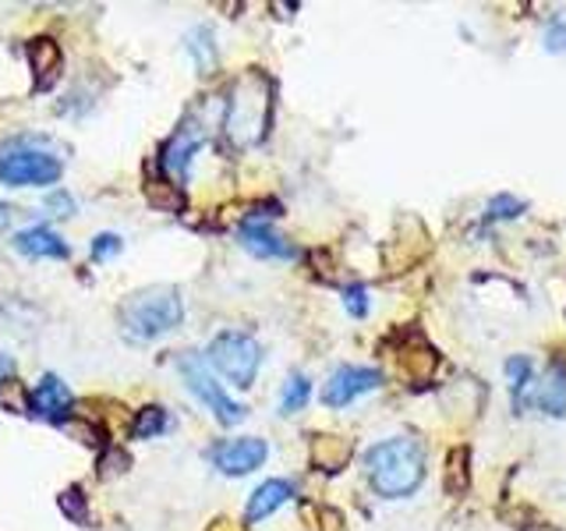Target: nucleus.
Masks as SVG:
<instances>
[{
	"mask_svg": "<svg viewBox=\"0 0 566 531\" xmlns=\"http://www.w3.org/2000/svg\"><path fill=\"white\" fill-rule=\"evenodd\" d=\"M273 78L259 68H248L231 86L223 114V135L234 150H252L269 135V121H273Z\"/></svg>",
	"mask_w": 566,
	"mask_h": 531,
	"instance_id": "1",
	"label": "nucleus"
},
{
	"mask_svg": "<svg viewBox=\"0 0 566 531\" xmlns=\"http://www.w3.org/2000/svg\"><path fill=\"white\" fill-rule=\"evenodd\" d=\"M365 475L375 493L386 500L411 496L425 482V446L411 436H394V440L375 443L365 454Z\"/></svg>",
	"mask_w": 566,
	"mask_h": 531,
	"instance_id": "2",
	"label": "nucleus"
},
{
	"mask_svg": "<svg viewBox=\"0 0 566 531\" xmlns=\"http://www.w3.org/2000/svg\"><path fill=\"white\" fill-rule=\"evenodd\" d=\"M184 319L181 295L173 287H145L120 305V329L131 340H159L173 334Z\"/></svg>",
	"mask_w": 566,
	"mask_h": 531,
	"instance_id": "3",
	"label": "nucleus"
},
{
	"mask_svg": "<svg viewBox=\"0 0 566 531\" xmlns=\"http://www.w3.org/2000/svg\"><path fill=\"white\" fill-rule=\"evenodd\" d=\"M64 174L61 156H50L47 150H36L33 142H4L0 145V181L15 189H47L57 184Z\"/></svg>",
	"mask_w": 566,
	"mask_h": 531,
	"instance_id": "4",
	"label": "nucleus"
},
{
	"mask_svg": "<svg viewBox=\"0 0 566 531\" xmlns=\"http://www.w3.org/2000/svg\"><path fill=\"white\" fill-rule=\"evenodd\" d=\"M209 365L220 372V376L231 383V387L248 390L255 376H259L262 365V348L255 344L252 334H237V329H227V334L209 340Z\"/></svg>",
	"mask_w": 566,
	"mask_h": 531,
	"instance_id": "5",
	"label": "nucleus"
},
{
	"mask_svg": "<svg viewBox=\"0 0 566 531\" xmlns=\"http://www.w3.org/2000/svg\"><path fill=\"white\" fill-rule=\"evenodd\" d=\"M206 106L209 103H198L181 121V128L167 139L164 153H159V170H164V174H184L192 156L202 150V142L213 135V117H206Z\"/></svg>",
	"mask_w": 566,
	"mask_h": 531,
	"instance_id": "6",
	"label": "nucleus"
},
{
	"mask_svg": "<svg viewBox=\"0 0 566 531\" xmlns=\"http://www.w3.org/2000/svg\"><path fill=\"white\" fill-rule=\"evenodd\" d=\"M178 368H181V376L188 383V390H192L198 401L213 411V418H217L220 425H237L241 418H245V407H241L234 397L220 387L217 376H213V372L202 365L198 358H181Z\"/></svg>",
	"mask_w": 566,
	"mask_h": 531,
	"instance_id": "7",
	"label": "nucleus"
},
{
	"mask_svg": "<svg viewBox=\"0 0 566 531\" xmlns=\"http://www.w3.org/2000/svg\"><path fill=\"white\" fill-rule=\"evenodd\" d=\"M380 387H383V376L375 368L344 365V368H336L326 387H322V404L326 407H347L350 401H358V397H365V393L380 390Z\"/></svg>",
	"mask_w": 566,
	"mask_h": 531,
	"instance_id": "8",
	"label": "nucleus"
},
{
	"mask_svg": "<svg viewBox=\"0 0 566 531\" xmlns=\"http://www.w3.org/2000/svg\"><path fill=\"white\" fill-rule=\"evenodd\" d=\"M269 457V446L259 436H245V440H227L220 446L209 450V461L217 464V471L223 475H252L255 468H262Z\"/></svg>",
	"mask_w": 566,
	"mask_h": 531,
	"instance_id": "9",
	"label": "nucleus"
},
{
	"mask_svg": "<svg viewBox=\"0 0 566 531\" xmlns=\"http://www.w3.org/2000/svg\"><path fill=\"white\" fill-rule=\"evenodd\" d=\"M72 390L64 387L61 376H43L36 383V390L29 393V407H33V415L39 418H47L53 425H61L67 415H72Z\"/></svg>",
	"mask_w": 566,
	"mask_h": 531,
	"instance_id": "10",
	"label": "nucleus"
},
{
	"mask_svg": "<svg viewBox=\"0 0 566 531\" xmlns=\"http://www.w3.org/2000/svg\"><path fill=\"white\" fill-rule=\"evenodd\" d=\"M241 245L259 259H294L298 256V248L287 245V237H280L266 220H248L245 228H241Z\"/></svg>",
	"mask_w": 566,
	"mask_h": 531,
	"instance_id": "11",
	"label": "nucleus"
},
{
	"mask_svg": "<svg viewBox=\"0 0 566 531\" xmlns=\"http://www.w3.org/2000/svg\"><path fill=\"white\" fill-rule=\"evenodd\" d=\"M25 57H29V68H33V78H36V92L50 89L53 82H57L61 75V47L53 43L50 36H39V39H29L25 43Z\"/></svg>",
	"mask_w": 566,
	"mask_h": 531,
	"instance_id": "12",
	"label": "nucleus"
},
{
	"mask_svg": "<svg viewBox=\"0 0 566 531\" xmlns=\"http://www.w3.org/2000/svg\"><path fill=\"white\" fill-rule=\"evenodd\" d=\"M291 496H294V485H291V482H283V478H269V482H262V485L252 493L248 510H245V521H248V524L266 521V517L273 514V510H280Z\"/></svg>",
	"mask_w": 566,
	"mask_h": 531,
	"instance_id": "13",
	"label": "nucleus"
},
{
	"mask_svg": "<svg viewBox=\"0 0 566 531\" xmlns=\"http://www.w3.org/2000/svg\"><path fill=\"white\" fill-rule=\"evenodd\" d=\"M535 404L552 418L566 415V362H552L535 390Z\"/></svg>",
	"mask_w": 566,
	"mask_h": 531,
	"instance_id": "14",
	"label": "nucleus"
},
{
	"mask_svg": "<svg viewBox=\"0 0 566 531\" xmlns=\"http://www.w3.org/2000/svg\"><path fill=\"white\" fill-rule=\"evenodd\" d=\"M15 248L25 251L33 259H67V245L61 234H53L50 228H29L15 237Z\"/></svg>",
	"mask_w": 566,
	"mask_h": 531,
	"instance_id": "15",
	"label": "nucleus"
},
{
	"mask_svg": "<svg viewBox=\"0 0 566 531\" xmlns=\"http://www.w3.org/2000/svg\"><path fill=\"white\" fill-rule=\"evenodd\" d=\"M355 454V446L344 436H316L312 440V450H308V457L319 471H340L344 464Z\"/></svg>",
	"mask_w": 566,
	"mask_h": 531,
	"instance_id": "16",
	"label": "nucleus"
},
{
	"mask_svg": "<svg viewBox=\"0 0 566 531\" xmlns=\"http://www.w3.org/2000/svg\"><path fill=\"white\" fill-rule=\"evenodd\" d=\"M145 195H150V203L159 209H170V212L184 209V192L178 189V184H170L167 174H159V181L153 174H145Z\"/></svg>",
	"mask_w": 566,
	"mask_h": 531,
	"instance_id": "17",
	"label": "nucleus"
},
{
	"mask_svg": "<svg viewBox=\"0 0 566 531\" xmlns=\"http://www.w3.org/2000/svg\"><path fill=\"white\" fill-rule=\"evenodd\" d=\"M467 485H471V450L456 446L447 457V489L453 496H461V493H467Z\"/></svg>",
	"mask_w": 566,
	"mask_h": 531,
	"instance_id": "18",
	"label": "nucleus"
},
{
	"mask_svg": "<svg viewBox=\"0 0 566 531\" xmlns=\"http://www.w3.org/2000/svg\"><path fill=\"white\" fill-rule=\"evenodd\" d=\"M506 379H510V393H514V401L520 407L524 404V390L535 383V362H531V358H524V354H514L506 362Z\"/></svg>",
	"mask_w": 566,
	"mask_h": 531,
	"instance_id": "19",
	"label": "nucleus"
},
{
	"mask_svg": "<svg viewBox=\"0 0 566 531\" xmlns=\"http://www.w3.org/2000/svg\"><path fill=\"white\" fill-rule=\"evenodd\" d=\"M188 50H192L198 72L209 75L213 64H217V43H213V33L206 29V25H198V29H195L192 36H188Z\"/></svg>",
	"mask_w": 566,
	"mask_h": 531,
	"instance_id": "20",
	"label": "nucleus"
},
{
	"mask_svg": "<svg viewBox=\"0 0 566 531\" xmlns=\"http://www.w3.org/2000/svg\"><path fill=\"white\" fill-rule=\"evenodd\" d=\"M167 429V411L159 404H145L131 422V436L134 440H150V436H159Z\"/></svg>",
	"mask_w": 566,
	"mask_h": 531,
	"instance_id": "21",
	"label": "nucleus"
},
{
	"mask_svg": "<svg viewBox=\"0 0 566 531\" xmlns=\"http://www.w3.org/2000/svg\"><path fill=\"white\" fill-rule=\"evenodd\" d=\"M400 365L408 368L414 379H425V376H433V368H436V351L422 340V344H417V351L414 348L400 351Z\"/></svg>",
	"mask_w": 566,
	"mask_h": 531,
	"instance_id": "22",
	"label": "nucleus"
},
{
	"mask_svg": "<svg viewBox=\"0 0 566 531\" xmlns=\"http://www.w3.org/2000/svg\"><path fill=\"white\" fill-rule=\"evenodd\" d=\"M308 397H312V383L305 376H291L283 383V397H280V411L283 415H294V411H301L308 404Z\"/></svg>",
	"mask_w": 566,
	"mask_h": 531,
	"instance_id": "23",
	"label": "nucleus"
},
{
	"mask_svg": "<svg viewBox=\"0 0 566 531\" xmlns=\"http://www.w3.org/2000/svg\"><path fill=\"white\" fill-rule=\"evenodd\" d=\"M524 209H528V206H524L520 198H514V195H496L492 206H489V220H514V217H520Z\"/></svg>",
	"mask_w": 566,
	"mask_h": 531,
	"instance_id": "24",
	"label": "nucleus"
},
{
	"mask_svg": "<svg viewBox=\"0 0 566 531\" xmlns=\"http://www.w3.org/2000/svg\"><path fill=\"white\" fill-rule=\"evenodd\" d=\"M61 510L72 517V521H78V524H86L89 521V514H86V493L82 489H67V493L61 496Z\"/></svg>",
	"mask_w": 566,
	"mask_h": 531,
	"instance_id": "25",
	"label": "nucleus"
},
{
	"mask_svg": "<svg viewBox=\"0 0 566 531\" xmlns=\"http://www.w3.org/2000/svg\"><path fill=\"white\" fill-rule=\"evenodd\" d=\"M344 305H347V312L355 319L369 315V290H365V284H350L344 290Z\"/></svg>",
	"mask_w": 566,
	"mask_h": 531,
	"instance_id": "26",
	"label": "nucleus"
},
{
	"mask_svg": "<svg viewBox=\"0 0 566 531\" xmlns=\"http://www.w3.org/2000/svg\"><path fill=\"white\" fill-rule=\"evenodd\" d=\"M120 251V237L117 234H97L92 237V259H111V256H117Z\"/></svg>",
	"mask_w": 566,
	"mask_h": 531,
	"instance_id": "27",
	"label": "nucleus"
},
{
	"mask_svg": "<svg viewBox=\"0 0 566 531\" xmlns=\"http://www.w3.org/2000/svg\"><path fill=\"white\" fill-rule=\"evenodd\" d=\"M47 209H53V217H72L75 198L67 192H53V195H47Z\"/></svg>",
	"mask_w": 566,
	"mask_h": 531,
	"instance_id": "28",
	"label": "nucleus"
},
{
	"mask_svg": "<svg viewBox=\"0 0 566 531\" xmlns=\"http://www.w3.org/2000/svg\"><path fill=\"white\" fill-rule=\"evenodd\" d=\"M15 372H18V365H15V358H11V354H4V351H0V390H4V387H8V383H11V376H15Z\"/></svg>",
	"mask_w": 566,
	"mask_h": 531,
	"instance_id": "29",
	"label": "nucleus"
},
{
	"mask_svg": "<svg viewBox=\"0 0 566 531\" xmlns=\"http://www.w3.org/2000/svg\"><path fill=\"white\" fill-rule=\"evenodd\" d=\"M206 531H241V528H237L234 521H227V517H220V521H213Z\"/></svg>",
	"mask_w": 566,
	"mask_h": 531,
	"instance_id": "30",
	"label": "nucleus"
},
{
	"mask_svg": "<svg viewBox=\"0 0 566 531\" xmlns=\"http://www.w3.org/2000/svg\"><path fill=\"white\" fill-rule=\"evenodd\" d=\"M8 223H11V206L4 203V198H0V231H4Z\"/></svg>",
	"mask_w": 566,
	"mask_h": 531,
	"instance_id": "31",
	"label": "nucleus"
}]
</instances>
